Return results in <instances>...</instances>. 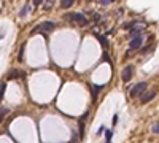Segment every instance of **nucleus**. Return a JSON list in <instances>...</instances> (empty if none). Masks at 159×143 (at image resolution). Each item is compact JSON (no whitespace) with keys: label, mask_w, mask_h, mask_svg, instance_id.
<instances>
[{"label":"nucleus","mask_w":159,"mask_h":143,"mask_svg":"<svg viewBox=\"0 0 159 143\" xmlns=\"http://www.w3.org/2000/svg\"><path fill=\"white\" fill-rule=\"evenodd\" d=\"M99 2H100L102 5H108V3H111V2H113V0H99Z\"/></svg>","instance_id":"15"},{"label":"nucleus","mask_w":159,"mask_h":143,"mask_svg":"<svg viewBox=\"0 0 159 143\" xmlns=\"http://www.w3.org/2000/svg\"><path fill=\"white\" fill-rule=\"evenodd\" d=\"M92 89H94V92H99V91H100V89H102V86H92Z\"/></svg>","instance_id":"16"},{"label":"nucleus","mask_w":159,"mask_h":143,"mask_svg":"<svg viewBox=\"0 0 159 143\" xmlns=\"http://www.w3.org/2000/svg\"><path fill=\"white\" fill-rule=\"evenodd\" d=\"M29 8H30V5H29V3H27V5H26V7H24V8H22V11H21V13H19V14H21V16H24V14L27 13V11H29Z\"/></svg>","instance_id":"10"},{"label":"nucleus","mask_w":159,"mask_h":143,"mask_svg":"<svg viewBox=\"0 0 159 143\" xmlns=\"http://www.w3.org/2000/svg\"><path fill=\"white\" fill-rule=\"evenodd\" d=\"M142 41H143L142 37H134L131 40V49H137V48H140L142 46Z\"/></svg>","instance_id":"5"},{"label":"nucleus","mask_w":159,"mask_h":143,"mask_svg":"<svg viewBox=\"0 0 159 143\" xmlns=\"http://www.w3.org/2000/svg\"><path fill=\"white\" fill-rule=\"evenodd\" d=\"M154 95H156V92H148V94H145L143 97H142V103H146V102H150L151 99H154Z\"/></svg>","instance_id":"7"},{"label":"nucleus","mask_w":159,"mask_h":143,"mask_svg":"<svg viewBox=\"0 0 159 143\" xmlns=\"http://www.w3.org/2000/svg\"><path fill=\"white\" fill-rule=\"evenodd\" d=\"M52 29H54V22L46 21V22H43V24H40V26L35 29L33 32H51Z\"/></svg>","instance_id":"3"},{"label":"nucleus","mask_w":159,"mask_h":143,"mask_svg":"<svg viewBox=\"0 0 159 143\" xmlns=\"http://www.w3.org/2000/svg\"><path fill=\"white\" fill-rule=\"evenodd\" d=\"M153 134H159V124H154V126H153Z\"/></svg>","instance_id":"13"},{"label":"nucleus","mask_w":159,"mask_h":143,"mask_svg":"<svg viewBox=\"0 0 159 143\" xmlns=\"http://www.w3.org/2000/svg\"><path fill=\"white\" fill-rule=\"evenodd\" d=\"M65 17H67L68 21H76L78 24H81V26H86V24H87V19H86L83 14H80V13H70Z\"/></svg>","instance_id":"1"},{"label":"nucleus","mask_w":159,"mask_h":143,"mask_svg":"<svg viewBox=\"0 0 159 143\" xmlns=\"http://www.w3.org/2000/svg\"><path fill=\"white\" fill-rule=\"evenodd\" d=\"M105 137H107V141H105V143H110V140H111V130H107V132H105Z\"/></svg>","instance_id":"12"},{"label":"nucleus","mask_w":159,"mask_h":143,"mask_svg":"<svg viewBox=\"0 0 159 143\" xmlns=\"http://www.w3.org/2000/svg\"><path fill=\"white\" fill-rule=\"evenodd\" d=\"M146 89V83H138V84H135L132 89H131V95L132 97H138L140 94Z\"/></svg>","instance_id":"2"},{"label":"nucleus","mask_w":159,"mask_h":143,"mask_svg":"<svg viewBox=\"0 0 159 143\" xmlns=\"http://www.w3.org/2000/svg\"><path fill=\"white\" fill-rule=\"evenodd\" d=\"M97 37H99V40H100L102 45H107V40H105V37H102V35H97Z\"/></svg>","instance_id":"14"},{"label":"nucleus","mask_w":159,"mask_h":143,"mask_svg":"<svg viewBox=\"0 0 159 143\" xmlns=\"http://www.w3.org/2000/svg\"><path fill=\"white\" fill-rule=\"evenodd\" d=\"M132 73H134V67H132V65H127V67L122 70V80L129 81V80L132 78Z\"/></svg>","instance_id":"4"},{"label":"nucleus","mask_w":159,"mask_h":143,"mask_svg":"<svg viewBox=\"0 0 159 143\" xmlns=\"http://www.w3.org/2000/svg\"><path fill=\"white\" fill-rule=\"evenodd\" d=\"M19 75H22L19 70H16V68H13V70H10V73L7 75V78L8 80H16V78H19Z\"/></svg>","instance_id":"6"},{"label":"nucleus","mask_w":159,"mask_h":143,"mask_svg":"<svg viewBox=\"0 0 159 143\" xmlns=\"http://www.w3.org/2000/svg\"><path fill=\"white\" fill-rule=\"evenodd\" d=\"M3 94H5V84L0 86V102H2V99H3Z\"/></svg>","instance_id":"11"},{"label":"nucleus","mask_w":159,"mask_h":143,"mask_svg":"<svg viewBox=\"0 0 159 143\" xmlns=\"http://www.w3.org/2000/svg\"><path fill=\"white\" fill-rule=\"evenodd\" d=\"M62 8H68V7H72L73 5V0H62Z\"/></svg>","instance_id":"8"},{"label":"nucleus","mask_w":159,"mask_h":143,"mask_svg":"<svg viewBox=\"0 0 159 143\" xmlns=\"http://www.w3.org/2000/svg\"><path fill=\"white\" fill-rule=\"evenodd\" d=\"M7 113H8V110H7V108H3V106L0 108V122L3 121V118H5V115H7Z\"/></svg>","instance_id":"9"}]
</instances>
